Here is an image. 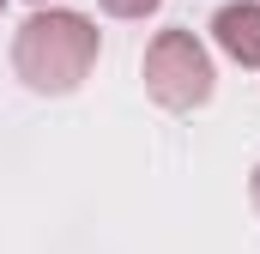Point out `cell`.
Returning a JSON list of instances; mask_svg holds the SVG:
<instances>
[{
	"label": "cell",
	"mask_w": 260,
	"mask_h": 254,
	"mask_svg": "<svg viewBox=\"0 0 260 254\" xmlns=\"http://www.w3.org/2000/svg\"><path fill=\"white\" fill-rule=\"evenodd\" d=\"M248 200H254V212H260V164H254V176H248Z\"/></svg>",
	"instance_id": "cell-5"
},
{
	"label": "cell",
	"mask_w": 260,
	"mask_h": 254,
	"mask_svg": "<svg viewBox=\"0 0 260 254\" xmlns=\"http://www.w3.org/2000/svg\"><path fill=\"white\" fill-rule=\"evenodd\" d=\"M0 12H6V0H0Z\"/></svg>",
	"instance_id": "cell-7"
},
{
	"label": "cell",
	"mask_w": 260,
	"mask_h": 254,
	"mask_svg": "<svg viewBox=\"0 0 260 254\" xmlns=\"http://www.w3.org/2000/svg\"><path fill=\"white\" fill-rule=\"evenodd\" d=\"M30 6H49V0H30Z\"/></svg>",
	"instance_id": "cell-6"
},
{
	"label": "cell",
	"mask_w": 260,
	"mask_h": 254,
	"mask_svg": "<svg viewBox=\"0 0 260 254\" xmlns=\"http://www.w3.org/2000/svg\"><path fill=\"white\" fill-rule=\"evenodd\" d=\"M97 6H103L109 18H151L164 0H97Z\"/></svg>",
	"instance_id": "cell-4"
},
{
	"label": "cell",
	"mask_w": 260,
	"mask_h": 254,
	"mask_svg": "<svg viewBox=\"0 0 260 254\" xmlns=\"http://www.w3.org/2000/svg\"><path fill=\"white\" fill-rule=\"evenodd\" d=\"M212 43L236 67H260V0H224L212 12Z\"/></svg>",
	"instance_id": "cell-3"
},
{
	"label": "cell",
	"mask_w": 260,
	"mask_h": 254,
	"mask_svg": "<svg viewBox=\"0 0 260 254\" xmlns=\"http://www.w3.org/2000/svg\"><path fill=\"white\" fill-rule=\"evenodd\" d=\"M103 55V37H97V24L85 18V12H73V6H37L18 30H12V73H18V85L24 91H37V97H73L85 79H91V67Z\"/></svg>",
	"instance_id": "cell-1"
},
{
	"label": "cell",
	"mask_w": 260,
	"mask_h": 254,
	"mask_svg": "<svg viewBox=\"0 0 260 254\" xmlns=\"http://www.w3.org/2000/svg\"><path fill=\"white\" fill-rule=\"evenodd\" d=\"M139 79H145V97H151L157 109H176V115L206 109L212 91H218L212 55H206V43H200L194 30H157V37L145 43Z\"/></svg>",
	"instance_id": "cell-2"
}]
</instances>
